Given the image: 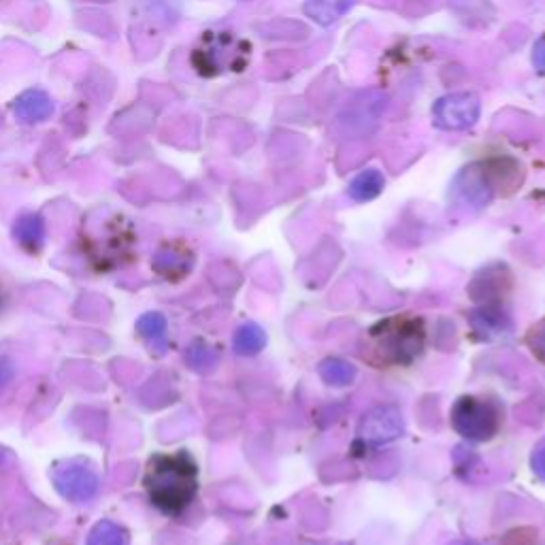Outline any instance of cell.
Instances as JSON below:
<instances>
[{"label":"cell","mask_w":545,"mask_h":545,"mask_svg":"<svg viewBox=\"0 0 545 545\" xmlns=\"http://www.w3.org/2000/svg\"><path fill=\"white\" fill-rule=\"evenodd\" d=\"M426 345L424 320L414 313H399L377 322L365 337L362 356L377 369L407 367L418 360Z\"/></svg>","instance_id":"cell-1"},{"label":"cell","mask_w":545,"mask_h":545,"mask_svg":"<svg viewBox=\"0 0 545 545\" xmlns=\"http://www.w3.org/2000/svg\"><path fill=\"white\" fill-rule=\"evenodd\" d=\"M145 490L162 514L179 516L196 497V462L188 452L156 454L147 462Z\"/></svg>","instance_id":"cell-2"},{"label":"cell","mask_w":545,"mask_h":545,"mask_svg":"<svg viewBox=\"0 0 545 545\" xmlns=\"http://www.w3.org/2000/svg\"><path fill=\"white\" fill-rule=\"evenodd\" d=\"M450 422L454 431L467 441L486 443L499 435L503 426V407L488 396H460L454 403Z\"/></svg>","instance_id":"cell-3"},{"label":"cell","mask_w":545,"mask_h":545,"mask_svg":"<svg viewBox=\"0 0 545 545\" xmlns=\"http://www.w3.org/2000/svg\"><path fill=\"white\" fill-rule=\"evenodd\" d=\"M52 482L60 497L75 505L90 503L101 490V477H98L96 469L81 458L58 462L52 471Z\"/></svg>","instance_id":"cell-4"},{"label":"cell","mask_w":545,"mask_h":545,"mask_svg":"<svg viewBox=\"0 0 545 545\" xmlns=\"http://www.w3.org/2000/svg\"><path fill=\"white\" fill-rule=\"evenodd\" d=\"M482 101L475 92H452L441 96L433 107V120L443 130H467L477 124Z\"/></svg>","instance_id":"cell-5"},{"label":"cell","mask_w":545,"mask_h":545,"mask_svg":"<svg viewBox=\"0 0 545 545\" xmlns=\"http://www.w3.org/2000/svg\"><path fill=\"white\" fill-rule=\"evenodd\" d=\"M239 43L228 32H207L203 45L194 52V64L203 75H218L226 66H241L245 52H239Z\"/></svg>","instance_id":"cell-6"},{"label":"cell","mask_w":545,"mask_h":545,"mask_svg":"<svg viewBox=\"0 0 545 545\" xmlns=\"http://www.w3.org/2000/svg\"><path fill=\"white\" fill-rule=\"evenodd\" d=\"M405 433V420L396 405H377L362 416L358 437L369 445H386Z\"/></svg>","instance_id":"cell-7"},{"label":"cell","mask_w":545,"mask_h":545,"mask_svg":"<svg viewBox=\"0 0 545 545\" xmlns=\"http://www.w3.org/2000/svg\"><path fill=\"white\" fill-rule=\"evenodd\" d=\"M499 184L501 179L494 175L492 162H488V164H473V167L462 171L456 177L454 190L462 201L480 209L486 203H490V198L494 192H497Z\"/></svg>","instance_id":"cell-8"},{"label":"cell","mask_w":545,"mask_h":545,"mask_svg":"<svg viewBox=\"0 0 545 545\" xmlns=\"http://www.w3.org/2000/svg\"><path fill=\"white\" fill-rule=\"evenodd\" d=\"M152 264L160 277L169 279V282H179L192 271L194 254L184 243H167L156 252Z\"/></svg>","instance_id":"cell-9"},{"label":"cell","mask_w":545,"mask_h":545,"mask_svg":"<svg viewBox=\"0 0 545 545\" xmlns=\"http://www.w3.org/2000/svg\"><path fill=\"white\" fill-rule=\"evenodd\" d=\"M469 322L473 333L486 341L503 337L511 330V318L501 303H490L475 309L469 316Z\"/></svg>","instance_id":"cell-10"},{"label":"cell","mask_w":545,"mask_h":545,"mask_svg":"<svg viewBox=\"0 0 545 545\" xmlns=\"http://www.w3.org/2000/svg\"><path fill=\"white\" fill-rule=\"evenodd\" d=\"M477 275L482 279L475 277L473 284L469 286V292L475 301H484L486 305L499 303L511 288V275L501 264L499 267H488Z\"/></svg>","instance_id":"cell-11"},{"label":"cell","mask_w":545,"mask_h":545,"mask_svg":"<svg viewBox=\"0 0 545 545\" xmlns=\"http://www.w3.org/2000/svg\"><path fill=\"white\" fill-rule=\"evenodd\" d=\"M13 113L22 124H41L54 113V103L43 90H26L15 98Z\"/></svg>","instance_id":"cell-12"},{"label":"cell","mask_w":545,"mask_h":545,"mask_svg":"<svg viewBox=\"0 0 545 545\" xmlns=\"http://www.w3.org/2000/svg\"><path fill=\"white\" fill-rule=\"evenodd\" d=\"M13 239L28 254H39L45 245V220L39 213H24L13 224Z\"/></svg>","instance_id":"cell-13"},{"label":"cell","mask_w":545,"mask_h":545,"mask_svg":"<svg viewBox=\"0 0 545 545\" xmlns=\"http://www.w3.org/2000/svg\"><path fill=\"white\" fill-rule=\"evenodd\" d=\"M358 0H305V15L320 26H333L348 15Z\"/></svg>","instance_id":"cell-14"},{"label":"cell","mask_w":545,"mask_h":545,"mask_svg":"<svg viewBox=\"0 0 545 545\" xmlns=\"http://www.w3.org/2000/svg\"><path fill=\"white\" fill-rule=\"evenodd\" d=\"M137 330L139 335L150 343L152 352L156 350L158 354H164L167 352V330H169V324H167V318L162 316V313H145V316L139 318L137 322Z\"/></svg>","instance_id":"cell-15"},{"label":"cell","mask_w":545,"mask_h":545,"mask_svg":"<svg viewBox=\"0 0 545 545\" xmlns=\"http://www.w3.org/2000/svg\"><path fill=\"white\" fill-rule=\"evenodd\" d=\"M384 186H386L384 175L379 173L377 169H367V171L358 173L350 181L348 194L352 196V201H356V203H369V201H373V198H377L379 194L384 192Z\"/></svg>","instance_id":"cell-16"},{"label":"cell","mask_w":545,"mask_h":545,"mask_svg":"<svg viewBox=\"0 0 545 545\" xmlns=\"http://www.w3.org/2000/svg\"><path fill=\"white\" fill-rule=\"evenodd\" d=\"M318 373H320L324 384L335 386V388H343V386H350L354 382L358 371H356V367L352 365V362H348V360L326 358V360L320 362Z\"/></svg>","instance_id":"cell-17"},{"label":"cell","mask_w":545,"mask_h":545,"mask_svg":"<svg viewBox=\"0 0 545 545\" xmlns=\"http://www.w3.org/2000/svg\"><path fill=\"white\" fill-rule=\"evenodd\" d=\"M264 345H267V335L258 324L247 322L237 328L233 348L239 356H256L264 350Z\"/></svg>","instance_id":"cell-18"},{"label":"cell","mask_w":545,"mask_h":545,"mask_svg":"<svg viewBox=\"0 0 545 545\" xmlns=\"http://www.w3.org/2000/svg\"><path fill=\"white\" fill-rule=\"evenodd\" d=\"M88 545H130V537L124 526L111 520H101L90 531Z\"/></svg>","instance_id":"cell-19"},{"label":"cell","mask_w":545,"mask_h":545,"mask_svg":"<svg viewBox=\"0 0 545 545\" xmlns=\"http://www.w3.org/2000/svg\"><path fill=\"white\" fill-rule=\"evenodd\" d=\"M186 360L192 369L205 371L218 365V352L205 341H192L186 348Z\"/></svg>","instance_id":"cell-20"},{"label":"cell","mask_w":545,"mask_h":545,"mask_svg":"<svg viewBox=\"0 0 545 545\" xmlns=\"http://www.w3.org/2000/svg\"><path fill=\"white\" fill-rule=\"evenodd\" d=\"M524 341L531 354L545 365V318H541L537 324L528 328Z\"/></svg>","instance_id":"cell-21"},{"label":"cell","mask_w":545,"mask_h":545,"mask_svg":"<svg viewBox=\"0 0 545 545\" xmlns=\"http://www.w3.org/2000/svg\"><path fill=\"white\" fill-rule=\"evenodd\" d=\"M531 469L541 482H545V437L535 445L531 454Z\"/></svg>","instance_id":"cell-22"},{"label":"cell","mask_w":545,"mask_h":545,"mask_svg":"<svg viewBox=\"0 0 545 545\" xmlns=\"http://www.w3.org/2000/svg\"><path fill=\"white\" fill-rule=\"evenodd\" d=\"M15 377V362L9 356H0V392H3Z\"/></svg>","instance_id":"cell-23"},{"label":"cell","mask_w":545,"mask_h":545,"mask_svg":"<svg viewBox=\"0 0 545 545\" xmlns=\"http://www.w3.org/2000/svg\"><path fill=\"white\" fill-rule=\"evenodd\" d=\"M533 64L541 75H545V35L533 47Z\"/></svg>","instance_id":"cell-24"},{"label":"cell","mask_w":545,"mask_h":545,"mask_svg":"<svg viewBox=\"0 0 545 545\" xmlns=\"http://www.w3.org/2000/svg\"><path fill=\"white\" fill-rule=\"evenodd\" d=\"M5 460H7V452H5V450H0V467L5 465Z\"/></svg>","instance_id":"cell-25"},{"label":"cell","mask_w":545,"mask_h":545,"mask_svg":"<svg viewBox=\"0 0 545 545\" xmlns=\"http://www.w3.org/2000/svg\"><path fill=\"white\" fill-rule=\"evenodd\" d=\"M452 545H480V543H475V541H456Z\"/></svg>","instance_id":"cell-26"},{"label":"cell","mask_w":545,"mask_h":545,"mask_svg":"<svg viewBox=\"0 0 545 545\" xmlns=\"http://www.w3.org/2000/svg\"><path fill=\"white\" fill-rule=\"evenodd\" d=\"M335 545H350V543H335Z\"/></svg>","instance_id":"cell-27"}]
</instances>
